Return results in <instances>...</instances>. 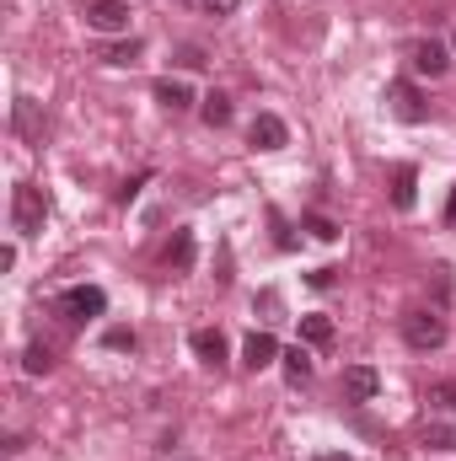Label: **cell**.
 I'll return each mask as SVG.
<instances>
[{"mask_svg":"<svg viewBox=\"0 0 456 461\" xmlns=\"http://www.w3.org/2000/svg\"><path fill=\"white\" fill-rule=\"evenodd\" d=\"M43 215H49L43 194L32 183H16V194H11V226L22 230V236H38L43 230Z\"/></svg>","mask_w":456,"mask_h":461,"instance_id":"obj_1","label":"cell"},{"mask_svg":"<svg viewBox=\"0 0 456 461\" xmlns=\"http://www.w3.org/2000/svg\"><path fill=\"white\" fill-rule=\"evenodd\" d=\"M54 306H59V317H65V322H92V317H103V312H108V295H103L97 285H76V290H65Z\"/></svg>","mask_w":456,"mask_h":461,"instance_id":"obj_2","label":"cell"},{"mask_svg":"<svg viewBox=\"0 0 456 461\" xmlns=\"http://www.w3.org/2000/svg\"><path fill=\"white\" fill-rule=\"evenodd\" d=\"M403 339H408V348L430 354V348L446 344V317H441V312H408V317H403Z\"/></svg>","mask_w":456,"mask_h":461,"instance_id":"obj_3","label":"cell"},{"mask_svg":"<svg viewBox=\"0 0 456 461\" xmlns=\"http://www.w3.org/2000/svg\"><path fill=\"white\" fill-rule=\"evenodd\" d=\"M87 27L92 32H129V5L123 0H92L87 5Z\"/></svg>","mask_w":456,"mask_h":461,"instance_id":"obj_4","label":"cell"},{"mask_svg":"<svg viewBox=\"0 0 456 461\" xmlns=\"http://www.w3.org/2000/svg\"><path fill=\"white\" fill-rule=\"evenodd\" d=\"M247 140H252L258 150H279V145L290 140V129H285V118L279 113H258L252 118V129H247Z\"/></svg>","mask_w":456,"mask_h":461,"instance_id":"obj_5","label":"cell"},{"mask_svg":"<svg viewBox=\"0 0 456 461\" xmlns=\"http://www.w3.org/2000/svg\"><path fill=\"white\" fill-rule=\"evenodd\" d=\"M376 386H381V375H376L370 365H349V370H343V397H349V402H370Z\"/></svg>","mask_w":456,"mask_h":461,"instance_id":"obj_6","label":"cell"},{"mask_svg":"<svg viewBox=\"0 0 456 461\" xmlns=\"http://www.w3.org/2000/svg\"><path fill=\"white\" fill-rule=\"evenodd\" d=\"M392 113L403 118V123H424L430 108H424V97H419V86H408V81H397L392 86Z\"/></svg>","mask_w":456,"mask_h":461,"instance_id":"obj_7","label":"cell"},{"mask_svg":"<svg viewBox=\"0 0 456 461\" xmlns=\"http://www.w3.org/2000/svg\"><path fill=\"white\" fill-rule=\"evenodd\" d=\"M446 65H451V54H446L435 38H424V43L414 49V70H419V76H430V81H435V76H446Z\"/></svg>","mask_w":456,"mask_h":461,"instance_id":"obj_8","label":"cell"},{"mask_svg":"<svg viewBox=\"0 0 456 461\" xmlns=\"http://www.w3.org/2000/svg\"><path fill=\"white\" fill-rule=\"evenodd\" d=\"M274 359H279L274 333H252V339L242 344V365H247V370H263V365H274Z\"/></svg>","mask_w":456,"mask_h":461,"instance_id":"obj_9","label":"cell"},{"mask_svg":"<svg viewBox=\"0 0 456 461\" xmlns=\"http://www.w3.org/2000/svg\"><path fill=\"white\" fill-rule=\"evenodd\" d=\"M194 354H199L205 365H226V333H221V328H199V333H194Z\"/></svg>","mask_w":456,"mask_h":461,"instance_id":"obj_10","label":"cell"},{"mask_svg":"<svg viewBox=\"0 0 456 461\" xmlns=\"http://www.w3.org/2000/svg\"><path fill=\"white\" fill-rule=\"evenodd\" d=\"M167 268H172V274H188V268H194V230H178V236H172Z\"/></svg>","mask_w":456,"mask_h":461,"instance_id":"obj_11","label":"cell"},{"mask_svg":"<svg viewBox=\"0 0 456 461\" xmlns=\"http://www.w3.org/2000/svg\"><path fill=\"white\" fill-rule=\"evenodd\" d=\"M156 103H161V108H172V113H183V108L194 103V92H188L183 81H156Z\"/></svg>","mask_w":456,"mask_h":461,"instance_id":"obj_12","label":"cell"},{"mask_svg":"<svg viewBox=\"0 0 456 461\" xmlns=\"http://www.w3.org/2000/svg\"><path fill=\"white\" fill-rule=\"evenodd\" d=\"M414 183H419L414 167H397V172H392V204H397V210H414V199H419Z\"/></svg>","mask_w":456,"mask_h":461,"instance_id":"obj_13","label":"cell"},{"mask_svg":"<svg viewBox=\"0 0 456 461\" xmlns=\"http://www.w3.org/2000/svg\"><path fill=\"white\" fill-rule=\"evenodd\" d=\"M301 339L306 344H333V317H323V312H312V317H301Z\"/></svg>","mask_w":456,"mask_h":461,"instance_id":"obj_14","label":"cell"},{"mask_svg":"<svg viewBox=\"0 0 456 461\" xmlns=\"http://www.w3.org/2000/svg\"><path fill=\"white\" fill-rule=\"evenodd\" d=\"M279 359H285V375H290L296 386H301V381H312V354H306L301 344H296V348H285Z\"/></svg>","mask_w":456,"mask_h":461,"instance_id":"obj_15","label":"cell"},{"mask_svg":"<svg viewBox=\"0 0 456 461\" xmlns=\"http://www.w3.org/2000/svg\"><path fill=\"white\" fill-rule=\"evenodd\" d=\"M199 113H205V123H210V129H226V123H231V97H226V92H210Z\"/></svg>","mask_w":456,"mask_h":461,"instance_id":"obj_16","label":"cell"},{"mask_svg":"<svg viewBox=\"0 0 456 461\" xmlns=\"http://www.w3.org/2000/svg\"><path fill=\"white\" fill-rule=\"evenodd\" d=\"M424 402H430V408H441V413H456V381H430Z\"/></svg>","mask_w":456,"mask_h":461,"instance_id":"obj_17","label":"cell"},{"mask_svg":"<svg viewBox=\"0 0 456 461\" xmlns=\"http://www.w3.org/2000/svg\"><path fill=\"white\" fill-rule=\"evenodd\" d=\"M22 365H27V375H49V370H54V354H49L43 344H32V348H27V359H22Z\"/></svg>","mask_w":456,"mask_h":461,"instance_id":"obj_18","label":"cell"},{"mask_svg":"<svg viewBox=\"0 0 456 461\" xmlns=\"http://www.w3.org/2000/svg\"><path fill=\"white\" fill-rule=\"evenodd\" d=\"M424 446H435V451H456V429H424Z\"/></svg>","mask_w":456,"mask_h":461,"instance_id":"obj_19","label":"cell"},{"mask_svg":"<svg viewBox=\"0 0 456 461\" xmlns=\"http://www.w3.org/2000/svg\"><path fill=\"white\" fill-rule=\"evenodd\" d=\"M306 230H312L317 241H333V236H339V226H333L328 215H306Z\"/></svg>","mask_w":456,"mask_h":461,"instance_id":"obj_20","label":"cell"},{"mask_svg":"<svg viewBox=\"0 0 456 461\" xmlns=\"http://www.w3.org/2000/svg\"><path fill=\"white\" fill-rule=\"evenodd\" d=\"M103 344H108V348H134L140 339H134L129 328H108V339H103Z\"/></svg>","mask_w":456,"mask_h":461,"instance_id":"obj_21","label":"cell"},{"mask_svg":"<svg viewBox=\"0 0 456 461\" xmlns=\"http://www.w3.org/2000/svg\"><path fill=\"white\" fill-rule=\"evenodd\" d=\"M16 129H32V103H16Z\"/></svg>","mask_w":456,"mask_h":461,"instance_id":"obj_22","label":"cell"},{"mask_svg":"<svg viewBox=\"0 0 456 461\" xmlns=\"http://www.w3.org/2000/svg\"><path fill=\"white\" fill-rule=\"evenodd\" d=\"M205 5H210V11H215V16H231V11H236V5H242V0H205Z\"/></svg>","mask_w":456,"mask_h":461,"instance_id":"obj_23","label":"cell"},{"mask_svg":"<svg viewBox=\"0 0 456 461\" xmlns=\"http://www.w3.org/2000/svg\"><path fill=\"white\" fill-rule=\"evenodd\" d=\"M446 221H456V188H451V199H446Z\"/></svg>","mask_w":456,"mask_h":461,"instance_id":"obj_24","label":"cell"},{"mask_svg":"<svg viewBox=\"0 0 456 461\" xmlns=\"http://www.w3.org/2000/svg\"><path fill=\"white\" fill-rule=\"evenodd\" d=\"M323 461H349V456H339V451H333V456H323Z\"/></svg>","mask_w":456,"mask_h":461,"instance_id":"obj_25","label":"cell"},{"mask_svg":"<svg viewBox=\"0 0 456 461\" xmlns=\"http://www.w3.org/2000/svg\"><path fill=\"white\" fill-rule=\"evenodd\" d=\"M451 43H456V32H451Z\"/></svg>","mask_w":456,"mask_h":461,"instance_id":"obj_26","label":"cell"}]
</instances>
